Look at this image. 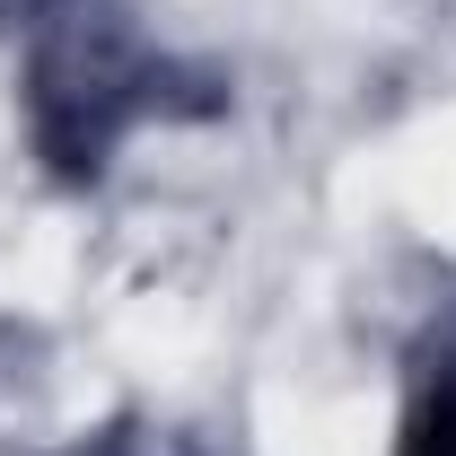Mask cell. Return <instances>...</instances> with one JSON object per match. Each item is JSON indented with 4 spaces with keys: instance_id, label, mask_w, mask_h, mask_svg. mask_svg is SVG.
I'll list each match as a JSON object with an SVG mask.
<instances>
[{
    "instance_id": "6da1fadb",
    "label": "cell",
    "mask_w": 456,
    "mask_h": 456,
    "mask_svg": "<svg viewBox=\"0 0 456 456\" xmlns=\"http://www.w3.org/2000/svg\"><path fill=\"white\" fill-rule=\"evenodd\" d=\"M395 456H456V325L439 334V351H430V360H421V378H412Z\"/></svg>"
}]
</instances>
